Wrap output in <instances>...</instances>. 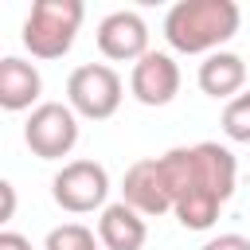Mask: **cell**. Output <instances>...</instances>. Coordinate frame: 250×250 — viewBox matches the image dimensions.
I'll return each instance as SVG.
<instances>
[{
  "label": "cell",
  "instance_id": "6da1fadb",
  "mask_svg": "<svg viewBox=\"0 0 250 250\" xmlns=\"http://www.w3.org/2000/svg\"><path fill=\"white\" fill-rule=\"evenodd\" d=\"M160 168H164V180L172 191V215L188 230L215 227L223 203L234 195V180H238L234 152L219 141L180 145L160 156Z\"/></svg>",
  "mask_w": 250,
  "mask_h": 250
},
{
  "label": "cell",
  "instance_id": "7a4b0ae2",
  "mask_svg": "<svg viewBox=\"0 0 250 250\" xmlns=\"http://www.w3.org/2000/svg\"><path fill=\"white\" fill-rule=\"evenodd\" d=\"M238 23L234 0H180L164 16V39L180 55H215L238 35Z\"/></svg>",
  "mask_w": 250,
  "mask_h": 250
},
{
  "label": "cell",
  "instance_id": "3957f363",
  "mask_svg": "<svg viewBox=\"0 0 250 250\" xmlns=\"http://www.w3.org/2000/svg\"><path fill=\"white\" fill-rule=\"evenodd\" d=\"M82 0H35L23 20V47L35 59H62L82 27Z\"/></svg>",
  "mask_w": 250,
  "mask_h": 250
},
{
  "label": "cell",
  "instance_id": "277c9868",
  "mask_svg": "<svg viewBox=\"0 0 250 250\" xmlns=\"http://www.w3.org/2000/svg\"><path fill=\"white\" fill-rule=\"evenodd\" d=\"M125 98V86H121V74L105 62H82L70 70L66 78V105L86 117V121H105L117 113Z\"/></svg>",
  "mask_w": 250,
  "mask_h": 250
},
{
  "label": "cell",
  "instance_id": "5b68a950",
  "mask_svg": "<svg viewBox=\"0 0 250 250\" xmlns=\"http://www.w3.org/2000/svg\"><path fill=\"white\" fill-rule=\"evenodd\" d=\"M23 141L39 160H62L78 145V113L66 102H39L23 121Z\"/></svg>",
  "mask_w": 250,
  "mask_h": 250
},
{
  "label": "cell",
  "instance_id": "8992f818",
  "mask_svg": "<svg viewBox=\"0 0 250 250\" xmlns=\"http://www.w3.org/2000/svg\"><path fill=\"white\" fill-rule=\"evenodd\" d=\"M51 195L62 211L70 215H86V211H105V195H109V172L98 160H70L55 172L51 180Z\"/></svg>",
  "mask_w": 250,
  "mask_h": 250
},
{
  "label": "cell",
  "instance_id": "52a82bcc",
  "mask_svg": "<svg viewBox=\"0 0 250 250\" xmlns=\"http://www.w3.org/2000/svg\"><path fill=\"white\" fill-rule=\"evenodd\" d=\"M121 203H129V207L141 211L145 219H148V215H164V211H172V191H168L160 156H145V160H133V164L125 168V180H121Z\"/></svg>",
  "mask_w": 250,
  "mask_h": 250
},
{
  "label": "cell",
  "instance_id": "ba28073f",
  "mask_svg": "<svg viewBox=\"0 0 250 250\" xmlns=\"http://www.w3.org/2000/svg\"><path fill=\"white\" fill-rule=\"evenodd\" d=\"M98 51L113 62H137L148 55V23L133 8H117L98 23Z\"/></svg>",
  "mask_w": 250,
  "mask_h": 250
},
{
  "label": "cell",
  "instance_id": "9c48e42d",
  "mask_svg": "<svg viewBox=\"0 0 250 250\" xmlns=\"http://www.w3.org/2000/svg\"><path fill=\"white\" fill-rule=\"evenodd\" d=\"M129 90L141 105H168L180 94V66L168 51H148L145 59L133 62Z\"/></svg>",
  "mask_w": 250,
  "mask_h": 250
},
{
  "label": "cell",
  "instance_id": "30bf717a",
  "mask_svg": "<svg viewBox=\"0 0 250 250\" xmlns=\"http://www.w3.org/2000/svg\"><path fill=\"white\" fill-rule=\"evenodd\" d=\"M39 94H43V74L35 70V62H27L20 55H4L0 59V105L8 113L35 109Z\"/></svg>",
  "mask_w": 250,
  "mask_h": 250
},
{
  "label": "cell",
  "instance_id": "8fae6325",
  "mask_svg": "<svg viewBox=\"0 0 250 250\" xmlns=\"http://www.w3.org/2000/svg\"><path fill=\"white\" fill-rule=\"evenodd\" d=\"M98 238H102L105 250H141L145 238H148L145 215L133 211L129 203H109L98 215Z\"/></svg>",
  "mask_w": 250,
  "mask_h": 250
},
{
  "label": "cell",
  "instance_id": "7c38bea8",
  "mask_svg": "<svg viewBox=\"0 0 250 250\" xmlns=\"http://www.w3.org/2000/svg\"><path fill=\"white\" fill-rule=\"evenodd\" d=\"M242 86H246V62H242V55H234V51H215V55H207V59L199 62V90H203L207 98L230 102V98L242 94Z\"/></svg>",
  "mask_w": 250,
  "mask_h": 250
},
{
  "label": "cell",
  "instance_id": "4fadbf2b",
  "mask_svg": "<svg viewBox=\"0 0 250 250\" xmlns=\"http://www.w3.org/2000/svg\"><path fill=\"white\" fill-rule=\"evenodd\" d=\"M98 246H102V238L90 227H82V223L51 227L47 230V242H43V250H98Z\"/></svg>",
  "mask_w": 250,
  "mask_h": 250
},
{
  "label": "cell",
  "instance_id": "5bb4252c",
  "mask_svg": "<svg viewBox=\"0 0 250 250\" xmlns=\"http://www.w3.org/2000/svg\"><path fill=\"white\" fill-rule=\"evenodd\" d=\"M223 133L238 145H250V90H242L223 105Z\"/></svg>",
  "mask_w": 250,
  "mask_h": 250
},
{
  "label": "cell",
  "instance_id": "9a60e30c",
  "mask_svg": "<svg viewBox=\"0 0 250 250\" xmlns=\"http://www.w3.org/2000/svg\"><path fill=\"white\" fill-rule=\"evenodd\" d=\"M199 250H250V238H246V234H234V230H227V234H215V238H207Z\"/></svg>",
  "mask_w": 250,
  "mask_h": 250
},
{
  "label": "cell",
  "instance_id": "2e32d148",
  "mask_svg": "<svg viewBox=\"0 0 250 250\" xmlns=\"http://www.w3.org/2000/svg\"><path fill=\"white\" fill-rule=\"evenodd\" d=\"M0 250H31V238H23L20 230H0Z\"/></svg>",
  "mask_w": 250,
  "mask_h": 250
},
{
  "label": "cell",
  "instance_id": "e0dca14e",
  "mask_svg": "<svg viewBox=\"0 0 250 250\" xmlns=\"http://www.w3.org/2000/svg\"><path fill=\"white\" fill-rule=\"evenodd\" d=\"M0 195H4V211H0V223H8V219L16 215V188L4 180V184H0Z\"/></svg>",
  "mask_w": 250,
  "mask_h": 250
}]
</instances>
